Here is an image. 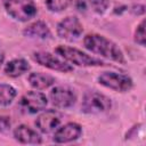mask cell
<instances>
[{"label":"cell","instance_id":"14","mask_svg":"<svg viewBox=\"0 0 146 146\" xmlns=\"http://www.w3.org/2000/svg\"><path fill=\"white\" fill-rule=\"evenodd\" d=\"M23 34L29 38L41 39V40L51 38V32H50L48 25L42 21H36V22H33L32 24L27 25L23 30Z\"/></svg>","mask_w":146,"mask_h":146},{"label":"cell","instance_id":"13","mask_svg":"<svg viewBox=\"0 0 146 146\" xmlns=\"http://www.w3.org/2000/svg\"><path fill=\"white\" fill-rule=\"evenodd\" d=\"M110 6L108 0H75V7L81 13L104 14Z\"/></svg>","mask_w":146,"mask_h":146},{"label":"cell","instance_id":"10","mask_svg":"<svg viewBox=\"0 0 146 146\" xmlns=\"http://www.w3.org/2000/svg\"><path fill=\"white\" fill-rule=\"evenodd\" d=\"M60 121H62V115L55 110H49L41 113L36 117L35 125L41 132L50 133L59 127Z\"/></svg>","mask_w":146,"mask_h":146},{"label":"cell","instance_id":"17","mask_svg":"<svg viewBox=\"0 0 146 146\" xmlns=\"http://www.w3.org/2000/svg\"><path fill=\"white\" fill-rule=\"evenodd\" d=\"M16 89L10 84L0 83V106H8L16 97Z\"/></svg>","mask_w":146,"mask_h":146},{"label":"cell","instance_id":"3","mask_svg":"<svg viewBox=\"0 0 146 146\" xmlns=\"http://www.w3.org/2000/svg\"><path fill=\"white\" fill-rule=\"evenodd\" d=\"M5 9L10 17L18 22H27L38 13L33 0H6Z\"/></svg>","mask_w":146,"mask_h":146},{"label":"cell","instance_id":"1","mask_svg":"<svg viewBox=\"0 0 146 146\" xmlns=\"http://www.w3.org/2000/svg\"><path fill=\"white\" fill-rule=\"evenodd\" d=\"M83 44L86 49L96 55L116 62L119 64H125L124 55L122 50L119 48V46L104 35L97 33L87 34L83 39Z\"/></svg>","mask_w":146,"mask_h":146},{"label":"cell","instance_id":"2","mask_svg":"<svg viewBox=\"0 0 146 146\" xmlns=\"http://www.w3.org/2000/svg\"><path fill=\"white\" fill-rule=\"evenodd\" d=\"M55 51L64 58L66 62H70L76 66H82V67H94V66H104L106 65L103 60L97 59L95 57L89 56L88 54L68 46H58Z\"/></svg>","mask_w":146,"mask_h":146},{"label":"cell","instance_id":"12","mask_svg":"<svg viewBox=\"0 0 146 146\" xmlns=\"http://www.w3.org/2000/svg\"><path fill=\"white\" fill-rule=\"evenodd\" d=\"M14 137L22 144H41V136L26 124H19L14 130Z\"/></svg>","mask_w":146,"mask_h":146},{"label":"cell","instance_id":"8","mask_svg":"<svg viewBox=\"0 0 146 146\" xmlns=\"http://www.w3.org/2000/svg\"><path fill=\"white\" fill-rule=\"evenodd\" d=\"M32 58L41 66H44L52 71H58V72H64V73H68L73 71V67L70 64H67L65 60H62L59 57L50 52H47V51L33 52Z\"/></svg>","mask_w":146,"mask_h":146},{"label":"cell","instance_id":"9","mask_svg":"<svg viewBox=\"0 0 146 146\" xmlns=\"http://www.w3.org/2000/svg\"><path fill=\"white\" fill-rule=\"evenodd\" d=\"M49 98L54 106L58 108H67L75 104L78 96L72 88L66 86H58L51 89Z\"/></svg>","mask_w":146,"mask_h":146},{"label":"cell","instance_id":"7","mask_svg":"<svg viewBox=\"0 0 146 146\" xmlns=\"http://www.w3.org/2000/svg\"><path fill=\"white\" fill-rule=\"evenodd\" d=\"M83 26L75 16H67L57 24V34L66 41H74L80 38Z\"/></svg>","mask_w":146,"mask_h":146},{"label":"cell","instance_id":"19","mask_svg":"<svg viewBox=\"0 0 146 146\" xmlns=\"http://www.w3.org/2000/svg\"><path fill=\"white\" fill-rule=\"evenodd\" d=\"M133 40L136 43H138L143 47L145 46V21L144 19L137 25V29H136L135 35H133Z\"/></svg>","mask_w":146,"mask_h":146},{"label":"cell","instance_id":"20","mask_svg":"<svg viewBox=\"0 0 146 146\" xmlns=\"http://www.w3.org/2000/svg\"><path fill=\"white\" fill-rule=\"evenodd\" d=\"M10 128V119L8 116H0V132H7Z\"/></svg>","mask_w":146,"mask_h":146},{"label":"cell","instance_id":"6","mask_svg":"<svg viewBox=\"0 0 146 146\" xmlns=\"http://www.w3.org/2000/svg\"><path fill=\"white\" fill-rule=\"evenodd\" d=\"M47 104L48 99L46 95L40 91H29L24 94L18 102L21 111L27 114H35L44 110Z\"/></svg>","mask_w":146,"mask_h":146},{"label":"cell","instance_id":"11","mask_svg":"<svg viewBox=\"0 0 146 146\" xmlns=\"http://www.w3.org/2000/svg\"><path fill=\"white\" fill-rule=\"evenodd\" d=\"M82 133V128L80 124L75 122H68L60 128L56 129L54 133V141L57 144L70 143L76 140Z\"/></svg>","mask_w":146,"mask_h":146},{"label":"cell","instance_id":"4","mask_svg":"<svg viewBox=\"0 0 146 146\" xmlns=\"http://www.w3.org/2000/svg\"><path fill=\"white\" fill-rule=\"evenodd\" d=\"M112 107L111 99L97 91H89L84 95L81 108L87 114H102Z\"/></svg>","mask_w":146,"mask_h":146},{"label":"cell","instance_id":"15","mask_svg":"<svg viewBox=\"0 0 146 146\" xmlns=\"http://www.w3.org/2000/svg\"><path fill=\"white\" fill-rule=\"evenodd\" d=\"M30 68H31L30 64L24 58H15V59L9 60L6 64L3 71L7 76L18 78V76L23 75L24 73H26L27 71H30Z\"/></svg>","mask_w":146,"mask_h":146},{"label":"cell","instance_id":"18","mask_svg":"<svg viewBox=\"0 0 146 146\" xmlns=\"http://www.w3.org/2000/svg\"><path fill=\"white\" fill-rule=\"evenodd\" d=\"M44 3L48 10L52 13H59L65 10L72 3V0H46Z\"/></svg>","mask_w":146,"mask_h":146},{"label":"cell","instance_id":"21","mask_svg":"<svg viewBox=\"0 0 146 146\" xmlns=\"http://www.w3.org/2000/svg\"><path fill=\"white\" fill-rule=\"evenodd\" d=\"M3 60H5V55H3V52H1V51H0V66L2 65Z\"/></svg>","mask_w":146,"mask_h":146},{"label":"cell","instance_id":"16","mask_svg":"<svg viewBox=\"0 0 146 146\" xmlns=\"http://www.w3.org/2000/svg\"><path fill=\"white\" fill-rule=\"evenodd\" d=\"M27 81L32 88H34L36 90H43V89L51 87L55 83V78L49 74H46V73L34 72L29 75Z\"/></svg>","mask_w":146,"mask_h":146},{"label":"cell","instance_id":"5","mask_svg":"<svg viewBox=\"0 0 146 146\" xmlns=\"http://www.w3.org/2000/svg\"><path fill=\"white\" fill-rule=\"evenodd\" d=\"M98 82L102 86L119 92L129 91L133 87V81L129 75L116 72H103L98 76Z\"/></svg>","mask_w":146,"mask_h":146}]
</instances>
